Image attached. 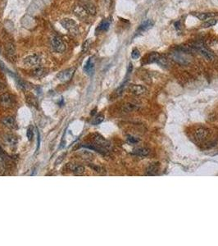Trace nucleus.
<instances>
[{
  "label": "nucleus",
  "instance_id": "obj_1",
  "mask_svg": "<svg viewBox=\"0 0 218 246\" xmlns=\"http://www.w3.org/2000/svg\"><path fill=\"white\" fill-rule=\"evenodd\" d=\"M51 44H52V48L56 53H62L66 49L65 43L58 35H53L52 36V38H51Z\"/></svg>",
  "mask_w": 218,
  "mask_h": 246
},
{
  "label": "nucleus",
  "instance_id": "obj_2",
  "mask_svg": "<svg viewBox=\"0 0 218 246\" xmlns=\"http://www.w3.org/2000/svg\"><path fill=\"white\" fill-rule=\"evenodd\" d=\"M61 25L63 28L68 30L71 34L75 35L78 33V25L75 21L70 18H64L61 21Z\"/></svg>",
  "mask_w": 218,
  "mask_h": 246
},
{
  "label": "nucleus",
  "instance_id": "obj_3",
  "mask_svg": "<svg viewBox=\"0 0 218 246\" xmlns=\"http://www.w3.org/2000/svg\"><path fill=\"white\" fill-rule=\"evenodd\" d=\"M41 63V58L38 54L27 56L23 59V65L26 67H35Z\"/></svg>",
  "mask_w": 218,
  "mask_h": 246
},
{
  "label": "nucleus",
  "instance_id": "obj_4",
  "mask_svg": "<svg viewBox=\"0 0 218 246\" xmlns=\"http://www.w3.org/2000/svg\"><path fill=\"white\" fill-rule=\"evenodd\" d=\"M15 97L9 93H3L0 95V105L4 108H11L15 104Z\"/></svg>",
  "mask_w": 218,
  "mask_h": 246
},
{
  "label": "nucleus",
  "instance_id": "obj_5",
  "mask_svg": "<svg viewBox=\"0 0 218 246\" xmlns=\"http://www.w3.org/2000/svg\"><path fill=\"white\" fill-rule=\"evenodd\" d=\"M75 73V68H68L58 74L57 77L62 82H67L72 78Z\"/></svg>",
  "mask_w": 218,
  "mask_h": 246
},
{
  "label": "nucleus",
  "instance_id": "obj_6",
  "mask_svg": "<svg viewBox=\"0 0 218 246\" xmlns=\"http://www.w3.org/2000/svg\"><path fill=\"white\" fill-rule=\"evenodd\" d=\"M73 13L76 17H78L79 18H81V19H85L90 14L88 10L85 8V7L83 4H76V5L74 6Z\"/></svg>",
  "mask_w": 218,
  "mask_h": 246
},
{
  "label": "nucleus",
  "instance_id": "obj_7",
  "mask_svg": "<svg viewBox=\"0 0 218 246\" xmlns=\"http://www.w3.org/2000/svg\"><path fill=\"white\" fill-rule=\"evenodd\" d=\"M194 47L199 51V53H200L206 59H208V60H212L213 58H214L213 53H212L208 48H206L205 46L203 45L202 43H197Z\"/></svg>",
  "mask_w": 218,
  "mask_h": 246
},
{
  "label": "nucleus",
  "instance_id": "obj_8",
  "mask_svg": "<svg viewBox=\"0 0 218 246\" xmlns=\"http://www.w3.org/2000/svg\"><path fill=\"white\" fill-rule=\"evenodd\" d=\"M171 57L176 62L179 63L180 64H182V65H186L189 63V58L185 54L180 53V52H176V53H172Z\"/></svg>",
  "mask_w": 218,
  "mask_h": 246
},
{
  "label": "nucleus",
  "instance_id": "obj_9",
  "mask_svg": "<svg viewBox=\"0 0 218 246\" xmlns=\"http://www.w3.org/2000/svg\"><path fill=\"white\" fill-rule=\"evenodd\" d=\"M208 135H209V131L206 128H198L197 131L194 132V137L198 141H203L205 139L208 138Z\"/></svg>",
  "mask_w": 218,
  "mask_h": 246
},
{
  "label": "nucleus",
  "instance_id": "obj_10",
  "mask_svg": "<svg viewBox=\"0 0 218 246\" xmlns=\"http://www.w3.org/2000/svg\"><path fill=\"white\" fill-rule=\"evenodd\" d=\"M130 90L131 93H133L136 95H142L146 93L147 90L144 86H140V85H133L130 86Z\"/></svg>",
  "mask_w": 218,
  "mask_h": 246
},
{
  "label": "nucleus",
  "instance_id": "obj_11",
  "mask_svg": "<svg viewBox=\"0 0 218 246\" xmlns=\"http://www.w3.org/2000/svg\"><path fill=\"white\" fill-rule=\"evenodd\" d=\"M3 141L9 147H15L17 144V137L13 135H10V134H8V135H5L3 136Z\"/></svg>",
  "mask_w": 218,
  "mask_h": 246
},
{
  "label": "nucleus",
  "instance_id": "obj_12",
  "mask_svg": "<svg viewBox=\"0 0 218 246\" xmlns=\"http://www.w3.org/2000/svg\"><path fill=\"white\" fill-rule=\"evenodd\" d=\"M153 26V22L152 21L146 20L140 25V27L138 28V30H137L136 33H137V35H139V34H141V33L145 32V31L148 30L149 29H151Z\"/></svg>",
  "mask_w": 218,
  "mask_h": 246
},
{
  "label": "nucleus",
  "instance_id": "obj_13",
  "mask_svg": "<svg viewBox=\"0 0 218 246\" xmlns=\"http://www.w3.org/2000/svg\"><path fill=\"white\" fill-rule=\"evenodd\" d=\"M67 167L69 169V171H71L73 173L76 174V175H81L85 171L84 167L81 166V165H78V164H68Z\"/></svg>",
  "mask_w": 218,
  "mask_h": 246
},
{
  "label": "nucleus",
  "instance_id": "obj_14",
  "mask_svg": "<svg viewBox=\"0 0 218 246\" xmlns=\"http://www.w3.org/2000/svg\"><path fill=\"white\" fill-rule=\"evenodd\" d=\"M2 122L4 126L10 129H16L17 126L15 119L13 117H6L2 120Z\"/></svg>",
  "mask_w": 218,
  "mask_h": 246
},
{
  "label": "nucleus",
  "instance_id": "obj_15",
  "mask_svg": "<svg viewBox=\"0 0 218 246\" xmlns=\"http://www.w3.org/2000/svg\"><path fill=\"white\" fill-rule=\"evenodd\" d=\"M193 15H194V17L198 18L199 20L205 21L208 20V19H211V18L214 17L216 16V14L213 13H194Z\"/></svg>",
  "mask_w": 218,
  "mask_h": 246
},
{
  "label": "nucleus",
  "instance_id": "obj_16",
  "mask_svg": "<svg viewBox=\"0 0 218 246\" xmlns=\"http://www.w3.org/2000/svg\"><path fill=\"white\" fill-rule=\"evenodd\" d=\"M46 71H47V70H46L45 68L37 67H35L33 69L32 71H31V74H32L33 76H35V77L40 78L45 75Z\"/></svg>",
  "mask_w": 218,
  "mask_h": 246
},
{
  "label": "nucleus",
  "instance_id": "obj_17",
  "mask_svg": "<svg viewBox=\"0 0 218 246\" xmlns=\"http://www.w3.org/2000/svg\"><path fill=\"white\" fill-rule=\"evenodd\" d=\"M94 70V64L92 60H91V58H90V59L86 62L85 66H84V71H85V72L86 73V74L91 75V74H93Z\"/></svg>",
  "mask_w": 218,
  "mask_h": 246
},
{
  "label": "nucleus",
  "instance_id": "obj_18",
  "mask_svg": "<svg viewBox=\"0 0 218 246\" xmlns=\"http://www.w3.org/2000/svg\"><path fill=\"white\" fill-rule=\"evenodd\" d=\"M158 170H159V166H158V163H151L150 165L148 167L146 172L148 176H153V175H156L158 173Z\"/></svg>",
  "mask_w": 218,
  "mask_h": 246
},
{
  "label": "nucleus",
  "instance_id": "obj_19",
  "mask_svg": "<svg viewBox=\"0 0 218 246\" xmlns=\"http://www.w3.org/2000/svg\"><path fill=\"white\" fill-rule=\"evenodd\" d=\"M149 153H150L149 149L146 148H138L135 149L133 152L134 154H136L137 156H140V157H146V156H148L149 154Z\"/></svg>",
  "mask_w": 218,
  "mask_h": 246
},
{
  "label": "nucleus",
  "instance_id": "obj_20",
  "mask_svg": "<svg viewBox=\"0 0 218 246\" xmlns=\"http://www.w3.org/2000/svg\"><path fill=\"white\" fill-rule=\"evenodd\" d=\"M160 55L156 52H153V53H149L147 58H146V63H157V61L159 58Z\"/></svg>",
  "mask_w": 218,
  "mask_h": 246
},
{
  "label": "nucleus",
  "instance_id": "obj_21",
  "mask_svg": "<svg viewBox=\"0 0 218 246\" xmlns=\"http://www.w3.org/2000/svg\"><path fill=\"white\" fill-rule=\"evenodd\" d=\"M25 100L30 105L34 106V107H38V101L35 96L32 94H27L25 96Z\"/></svg>",
  "mask_w": 218,
  "mask_h": 246
},
{
  "label": "nucleus",
  "instance_id": "obj_22",
  "mask_svg": "<svg viewBox=\"0 0 218 246\" xmlns=\"http://www.w3.org/2000/svg\"><path fill=\"white\" fill-rule=\"evenodd\" d=\"M109 26H110V22L107 20H103L98 25V30L100 31H107L109 29Z\"/></svg>",
  "mask_w": 218,
  "mask_h": 246
},
{
  "label": "nucleus",
  "instance_id": "obj_23",
  "mask_svg": "<svg viewBox=\"0 0 218 246\" xmlns=\"http://www.w3.org/2000/svg\"><path fill=\"white\" fill-rule=\"evenodd\" d=\"M216 20H215V19H212L211 18L210 20H208L206 21L205 22L203 23V24H202V26H203V28H208V27H211V26H213V25H215L216 24Z\"/></svg>",
  "mask_w": 218,
  "mask_h": 246
},
{
  "label": "nucleus",
  "instance_id": "obj_24",
  "mask_svg": "<svg viewBox=\"0 0 218 246\" xmlns=\"http://www.w3.org/2000/svg\"><path fill=\"white\" fill-rule=\"evenodd\" d=\"M157 63H158L159 65L162 66V67H167V66L169 65V63H168V61L166 60V58H163V57H159V58L158 59V61H157Z\"/></svg>",
  "mask_w": 218,
  "mask_h": 246
},
{
  "label": "nucleus",
  "instance_id": "obj_25",
  "mask_svg": "<svg viewBox=\"0 0 218 246\" xmlns=\"http://www.w3.org/2000/svg\"><path fill=\"white\" fill-rule=\"evenodd\" d=\"M7 52H8V54L9 57L13 58V56L15 55V48L13 47V45L12 44H9L8 46H7Z\"/></svg>",
  "mask_w": 218,
  "mask_h": 246
},
{
  "label": "nucleus",
  "instance_id": "obj_26",
  "mask_svg": "<svg viewBox=\"0 0 218 246\" xmlns=\"http://www.w3.org/2000/svg\"><path fill=\"white\" fill-rule=\"evenodd\" d=\"M104 120V117L103 115H98L96 118H94V120L93 121L94 125H98L101 122H103V121Z\"/></svg>",
  "mask_w": 218,
  "mask_h": 246
},
{
  "label": "nucleus",
  "instance_id": "obj_27",
  "mask_svg": "<svg viewBox=\"0 0 218 246\" xmlns=\"http://www.w3.org/2000/svg\"><path fill=\"white\" fill-rule=\"evenodd\" d=\"M140 51L137 48H134L133 50H132V53H131V58H133V59H138L140 58Z\"/></svg>",
  "mask_w": 218,
  "mask_h": 246
},
{
  "label": "nucleus",
  "instance_id": "obj_28",
  "mask_svg": "<svg viewBox=\"0 0 218 246\" xmlns=\"http://www.w3.org/2000/svg\"><path fill=\"white\" fill-rule=\"evenodd\" d=\"M26 136L29 140H31L33 139V136H34V134H33V130L31 127H29L27 130V132H26Z\"/></svg>",
  "mask_w": 218,
  "mask_h": 246
},
{
  "label": "nucleus",
  "instance_id": "obj_29",
  "mask_svg": "<svg viewBox=\"0 0 218 246\" xmlns=\"http://www.w3.org/2000/svg\"><path fill=\"white\" fill-rule=\"evenodd\" d=\"M135 109H136V106L134 105V104H127L125 106V111L126 112H132Z\"/></svg>",
  "mask_w": 218,
  "mask_h": 246
},
{
  "label": "nucleus",
  "instance_id": "obj_30",
  "mask_svg": "<svg viewBox=\"0 0 218 246\" xmlns=\"http://www.w3.org/2000/svg\"><path fill=\"white\" fill-rule=\"evenodd\" d=\"M127 140L130 144H136V143H138V141H139L137 139L135 138V137H133V136H128Z\"/></svg>",
  "mask_w": 218,
  "mask_h": 246
},
{
  "label": "nucleus",
  "instance_id": "obj_31",
  "mask_svg": "<svg viewBox=\"0 0 218 246\" xmlns=\"http://www.w3.org/2000/svg\"><path fill=\"white\" fill-rule=\"evenodd\" d=\"M89 45H90V40H87V41L85 42L84 44H83V48H82L83 50H84V49H85V51L86 50V49L89 48Z\"/></svg>",
  "mask_w": 218,
  "mask_h": 246
},
{
  "label": "nucleus",
  "instance_id": "obj_32",
  "mask_svg": "<svg viewBox=\"0 0 218 246\" xmlns=\"http://www.w3.org/2000/svg\"><path fill=\"white\" fill-rule=\"evenodd\" d=\"M5 85L4 84H3L1 81H0V91H3L5 90Z\"/></svg>",
  "mask_w": 218,
  "mask_h": 246
},
{
  "label": "nucleus",
  "instance_id": "obj_33",
  "mask_svg": "<svg viewBox=\"0 0 218 246\" xmlns=\"http://www.w3.org/2000/svg\"><path fill=\"white\" fill-rule=\"evenodd\" d=\"M175 25H176V28L177 30H178L179 29H181V23L179 22V21H177V22L175 23Z\"/></svg>",
  "mask_w": 218,
  "mask_h": 246
}]
</instances>
